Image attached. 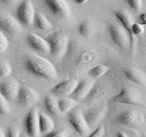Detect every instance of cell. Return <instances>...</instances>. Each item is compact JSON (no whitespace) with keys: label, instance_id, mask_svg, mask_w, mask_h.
<instances>
[{"label":"cell","instance_id":"obj_1","mask_svg":"<svg viewBox=\"0 0 146 137\" xmlns=\"http://www.w3.org/2000/svg\"><path fill=\"white\" fill-rule=\"evenodd\" d=\"M24 67L29 74L40 79L52 80L56 79L58 72L55 66L38 55H29L24 59Z\"/></svg>","mask_w":146,"mask_h":137},{"label":"cell","instance_id":"obj_2","mask_svg":"<svg viewBox=\"0 0 146 137\" xmlns=\"http://www.w3.org/2000/svg\"><path fill=\"white\" fill-rule=\"evenodd\" d=\"M49 46V53L54 57H61L66 52L68 38L62 32H54L45 39Z\"/></svg>","mask_w":146,"mask_h":137},{"label":"cell","instance_id":"obj_3","mask_svg":"<svg viewBox=\"0 0 146 137\" xmlns=\"http://www.w3.org/2000/svg\"><path fill=\"white\" fill-rule=\"evenodd\" d=\"M115 122L123 126L136 128L145 122V117L143 112L137 110H126L118 114L115 117Z\"/></svg>","mask_w":146,"mask_h":137},{"label":"cell","instance_id":"obj_4","mask_svg":"<svg viewBox=\"0 0 146 137\" xmlns=\"http://www.w3.org/2000/svg\"><path fill=\"white\" fill-rule=\"evenodd\" d=\"M107 29L111 42L116 47L121 49H125L127 47H130V38L126 30L121 25L110 23L107 26Z\"/></svg>","mask_w":146,"mask_h":137},{"label":"cell","instance_id":"obj_5","mask_svg":"<svg viewBox=\"0 0 146 137\" xmlns=\"http://www.w3.org/2000/svg\"><path fill=\"white\" fill-rule=\"evenodd\" d=\"M67 118L68 123L75 130V132L80 136L89 135L90 128L87 124L84 119L83 112L78 109H73L72 111L67 113Z\"/></svg>","mask_w":146,"mask_h":137},{"label":"cell","instance_id":"obj_6","mask_svg":"<svg viewBox=\"0 0 146 137\" xmlns=\"http://www.w3.org/2000/svg\"><path fill=\"white\" fill-rule=\"evenodd\" d=\"M111 102L123 104L140 105L143 102V96L139 90L126 87V88H122L118 94L111 98Z\"/></svg>","mask_w":146,"mask_h":137},{"label":"cell","instance_id":"obj_7","mask_svg":"<svg viewBox=\"0 0 146 137\" xmlns=\"http://www.w3.org/2000/svg\"><path fill=\"white\" fill-rule=\"evenodd\" d=\"M35 15V8L30 0H24L17 7L16 11L17 20L20 25L25 27H29L33 24Z\"/></svg>","mask_w":146,"mask_h":137},{"label":"cell","instance_id":"obj_8","mask_svg":"<svg viewBox=\"0 0 146 137\" xmlns=\"http://www.w3.org/2000/svg\"><path fill=\"white\" fill-rule=\"evenodd\" d=\"M49 12L58 18L67 19L70 17V7L67 0H43Z\"/></svg>","mask_w":146,"mask_h":137},{"label":"cell","instance_id":"obj_9","mask_svg":"<svg viewBox=\"0 0 146 137\" xmlns=\"http://www.w3.org/2000/svg\"><path fill=\"white\" fill-rule=\"evenodd\" d=\"M106 113H107L106 105L100 104L84 111L83 116L87 124L89 125L90 129H92V128L96 127L103 120Z\"/></svg>","mask_w":146,"mask_h":137},{"label":"cell","instance_id":"obj_10","mask_svg":"<svg viewBox=\"0 0 146 137\" xmlns=\"http://www.w3.org/2000/svg\"><path fill=\"white\" fill-rule=\"evenodd\" d=\"M39 100V96L38 92L30 87L27 85H20L18 94L17 97V102L20 106L27 108L31 107Z\"/></svg>","mask_w":146,"mask_h":137},{"label":"cell","instance_id":"obj_11","mask_svg":"<svg viewBox=\"0 0 146 137\" xmlns=\"http://www.w3.org/2000/svg\"><path fill=\"white\" fill-rule=\"evenodd\" d=\"M78 83L79 81L75 79L64 80L50 89L49 92L54 97H70L76 89Z\"/></svg>","mask_w":146,"mask_h":137},{"label":"cell","instance_id":"obj_12","mask_svg":"<svg viewBox=\"0 0 146 137\" xmlns=\"http://www.w3.org/2000/svg\"><path fill=\"white\" fill-rule=\"evenodd\" d=\"M38 112L36 109L29 110L24 119V128L27 135L29 137H39Z\"/></svg>","mask_w":146,"mask_h":137},{"label":"cell","instance_id":"obj_13","mask_svg":"<svg viewBox=\"0 0 146 137\" xmlns=\"http://www.w3.org/2000/svg\"><path fill=\"white\" fill-rule=\"evenodd\" d=\"M0 31L9 37H15L20 33L21 26L13 17L0 14Z\"/></svg>","mask_w":146,"mask_h":137},{"label":"cell","instance_id":"obj_14","mask_svg":"<svg viewBox=\"0 0 146 137\" xmlns=\"http://www.w3.org/2000/svg\"><path fill=\"white\" fill-rule=\"evenodd\" d=\"M114 16L118 19V21L121 23V26L126 30L128 36L130 38V49L131 50H133V45H134V36L132 34L131 27L133 25V20L131 16V14L129 12H127L125 10H117L114 12Z\"/></svg>","mask_w":146,"mask_h":137},{"label":"cell","instance_id":"obj_15","mask_svg":"<svg viewBox=\"0 0 146 137\" xmlns=\"http://www.w3.org/2000/svg\"><path fill=\"white\" fill-rule=\"evenodd\" d=\"M20 85L16 80H6L0 82V94L7 102H14L17 100Z\"/></svg>","mask_w":146,"mask_h":137},{"label":"cell","instance_id":"obj_16","mask_svg":"<svg viewBox=\"0 0 146 137\" xmlns=\"http://www.w3.org/2000/svg\"><path fill=\"white\" fill-rule=\"evenodd\" d=\"M95 85V82L89 79H84L80 81H79L76 89L72 92V94L70 96V98L74 99L75 100H85L87 98V96L89 95L90 92V90H92V88Z\"/></svg>","mask_w":146,"mask_h":137},{"label":"cell","instance_id":"obj_17","mask_svg":"<svg viewBox=\"0 0 146 137\" xmlns=\"http://www.w3.org/2000/svg\"><path fill=\"white\" fill-rule=\"evenodd\" d=\"M27 43L29 47L38 53H49V46L47 42V40L42 39L41 37L36 35L34 33H30L27 37Z\"/></svg>","mask_w":146,"mask_h":137},{"label":"cell","instance_id":"obj_18","mask_svg":"<svg viewBox=\"0 0 146 137\" xmlns=\"http://www.w3.org/2000/svg\"><path fill=\"white\" fill-rule=\"evenodd\" d=\"M122 73L128 80L132 81L133 83L145 86L146 85V73L137 68H126L122 70Z\"/></svg>","mask_w":146,"mask_h":137},{"label":"cell","instance_id":"obj_19","mask_svg":"<svg viewBox=\"0 0 146 137\" xmlns=\"http://www.w3.org/2000/svg\"><path fill=\"white\" fill-rule=\"evenodd\" d=\"M38 125H39V132L41 135H44L46 134H48L49 132L54 130L55 122L46 113L39 112L38 113Z\"/></svg>","mask_w":146,"mask_h":137},{"label":"cell","instance_id":"obj_20","mask_svg":"<svg viewBox=\"0 0 146 137\" xmlns=\"http://www.w3.org/2000/svg\"><path fill=\"white\" fill-rule=\"evenodd\" d=\"M43 105H44L46 112H47L49 115L55 116V117H58L62 115L58 109V100L55 98L53 95L50 94V95L45 96L44 100H43Z\"/></svg>","mask_w":146,"mask_h":137},{"label":"cell","instance_id":"obj_21","mask_svg":"<svg viewBox=\"0 0 146 137\" xmlns=\"http://www.w3.org/2000/svg\"><path fill=\"white\" fill-rule=\"evenodd\" d=\"M58 104L59 112H60L61 114H67L68 112H70L79 105L77 100L70 97H62L60 99H58Z\"/></svg>","mask_w":146,"mask_h":137},{"label":"cell","instance_id":"obj_22","mask_svg":"<svg viewBox=\"0 0 146 137\" xmlns=\"http://www.w3.org/2000/svg\"><path fill=\"white\" fill-rule=\"evenodd\" d=\"M33 24L36 29L41 31H48L52 29V24L41 12H36Z\"/></svg>","mask_w":146,"mask_h":137},{"label":"cell","instance_id":"obj_23","mask_svg":"<svg viewBox=\"0 0 146 137\" xmlns=\"http://www.w3.org/2000/svg\"><path fill=\"white\" fill-rule=\"evenodd\" d=\"M109 71V67L107 65H104V64H100V65L94 66L91 68L87 71V74L90 78H91L92 80L95 79H99L102 76H103L104 74Z\"/></svg>","mask_w":146,"mask_h":137},{"label":"cell","instance_id":"obj_24","mask_svg":"<svg viewBox=\"0 0 146 137\" xmlns=\"http://www.w3.org/2000/svg\"><path fill=\"white\" fill-rule=\"evenodd\" d=\"M93 31H94L93 24L90 20H84L78 27V32H79V34L81 37H84V38H89L90 36L92 35Z\"/></svg>","mask_w":146,"mask_h":137},{"label":"cell","instance_id":"obj_25","mask_svg":"<svg viewBox=\"0 0 146 137\" xmlns=\"http://www.w3.org/2000/svg\"><path fill=\"white\" fill-rule=\"evenodd\" d=\"M104 94V90L102 86L97 85L95 83L94 87L92 88V90H90V92L89 93V95L87 96V98L85 99L86 102H96L99 99H100Z\"/></svg>","mask_w":146,"mask_h":137},{"label":"cell","instance_id":"obj_26","mask_svg":"<svg viewBox=\"0 0 146 137\" xmlns=\"http://www.w3.org/2000/svg\"><path fill=\"white\" fill-rule=\"evenodd\" d=\"M12 73V67L10 63L5 61H0V79L10 76Z\"/></svg>","mask_w":146,"mask_h":137},{"label":"cell","instance_id":"obj_27","mask_svg":"<svg viewBox=\"0 0 146 137\" xmlns=\"http://www.w3.org/2000/svg\"><path fill=\"white\" fill-rule=\"evenodd\" d=\"M9 112H10L9 102L0 94V114L1 115H6V114H8Z\"/></svg>","mask_w":146,"mask_h":137},{"label":"cell","instance_id":"obj_28","mask_svg":"<svg viewBox=\"0 0 146 137\" xmlns=\"http://www.w3.org/2000/svg\"><path fill=\"white\" fill-rule=\"evenodd\" d=\"M42 137H68V132L65 130H53Z\"/></svg>","mask_w":146,"mask_h":137},{"label":"cell","instance_id":"obj_29","mask_svg":"<svg viewBox=\"0 0 146 137\" xmlns=\"http://www.w3.org/2000/svg\"><path fill=\"white\" fill-rule=\"evenodd\" d=\"M126 3L128 4L133 11H140L143 7V0H126Z\"/></svg>","mask_w":146,"mask_h":137},{"label":"cell","instance_id":"obj_30","mask_svg":"<svg viewBox=\"0 0 146 137\" xmlns=\"http://www.w3.org/2000/svg\"><path fill=\"white\" fill-rule=\"evenodd\" d=\"M8 47V41L7 38L3 32L0 31V53L4 52Z\"/></svg>","mask_w":146,"mask_h":137},{"label":"cell","instance_id":"obj_31","mask_svg":"<svg viewBox=\"0 0 146 137\" xmlns=\"http://www.w3.org/2000/svg\"><path fill=\"white\" fill-rule=\"evenodd\" d=\"M104 134H105V128L102 125H100L91 134L87 135L86 137H103Z\"/></svg>","mask_w":146,"mask_h":137},{"label":"cell","instance_id":"obj_32","mask_svg":"<svg viewBox=\"0 0 146 137\" xmlns=\"http://www.w3.org/2000/svg\"><path fill=\"white\" fill-rule=\"evenodd\" d=\"M131 31H132V34L133 36H140L144 32V27L143 25L139 24V23H133V25H132V27H131Z\"/></svg>","mask_w":146,"mask_h":137},{"label":"cell","instance_id":"obj_33","mask_svg":"<svg viewBox=\"0 0 146 137\" xmlns=\"http://www.w3.org/2000/svg\"><path fill=\"white\" fill-rule=\"evenodd\" d=\"M20 134L17 127H9L6 134V137H19Z\"/></svg>","mask_w":146,"mask_h":137},{"label":"cell","instance_id":"obj_34","mask_svg":"<svg viewBox=\"0 0 146 137\" xmlns=\"http://www.w3.org/2000/svg\"><path fill=\"white\" fill-rule=\"evenodd\" d=\"M139 24L145 26L146 25V12L141 14L139 17Z\"/></svg>","mask_w":146,"mask_h":137},{"label":"cell","instance_id":"obj_35","mask_svg":"<svg viewBox=\"0 0 146 137\" xmlns=\"http://www.w3.org/2000/svg\"><path fill=\"white\" fill-rule=\"evenodd\" d=\"M17 0H0V3L3 5H7V6H11V5L15 4Z\"/></svg>","mask_w":146,"mask_h":137},{"label":"cell","instance_id":"obj_36","mask_svg":"<svg viewBox=\"0 0 146 137\" xmlns=\"http://www.w3.org/2000/svg\"><path fill=\"white\" fill-rule=\"evenodd\" d=\"M116 137H128V135L125 134V132H123L121 131H119L116 134Z\"/></svg>","mask_w":146,"mask_h":137},{"label":"cell","instance_id":"obj_37","mask_svg":"<svg viewBox=\"0 0 146 137\" xmlns=\"http://www.w3.org/2000/svg\"><path fill=\"white\" fill-rule=\"evenodd\" d=\"M74 1H75V3L78 4V5H83V4H85V3L88 2L89 0H74Z\"/></svg>","mask_w":146,"mask_h":137},{"label":"cell","instance_id":"obj_38","mask_svg":"<svg viewBox=\"0 0 146 137\" xmlns=\"http://www.w3.org/2000/svg\"><path fill=\"white\" fill-rule=\"evenodd\" d=\"M0 137H6V134L4 132L1 127H0Z\"/></svg>","mask_w":146,"mask_h":137},{"label":"cell","instance_id":"obj_39","mask_svg":"<svg viewBox=\"0 0 146 137\" xmlns=\"http://www.w3.org/2000/svg\"><path fill=\"white\" fill-rule=\"evenodd\" d=\"M19 137H29V136H27V135H25V134H20Z\"/></svg>","mask_w":146,"mask_h":137}]
</instances>
